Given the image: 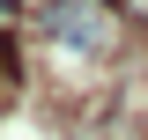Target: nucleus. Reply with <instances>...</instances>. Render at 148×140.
Masks as SVG:
<instances>
[{
	"mask_svg": "<svg viewBox=\"0 0 148 140\" xmlns=\"http://www.w3.org/2000/svg\"><path fill=\"white\" fill-rule=\"evenodd\" d=\"M45 30H52L59 44H74V52H104L111 44V15L96 0H52V7H45Z\"/></svg>",
	"mask_w": 148,
	"mask_h": 140,
	"instance_id": "nucleus-1",
	"label": "nucleus"
},
{
	"mask_svg": "<svg viewBox=\"0 0 148 140\" xmlns=\"http://www.w3.org/2000/svg\"><path fill=\"white\" fill-rule=\"evenodd\" d=\"M8 15H15V0H0V22H8Z\"/></svg>",
	"mask_w": 148,
	"mask_h": 140,
	"instance_id": "nucleus-2",
	"label": "nucleus"
}]
</instances>
